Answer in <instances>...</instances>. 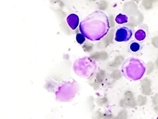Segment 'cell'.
<instances>
[{
  "mask_svg": "<svg viewBox=\"0 0 158 119\" xmlns=\"http://www.w3.org/2000/svg\"><path fill=\"white\" fill-rule=\"evenodd\" d=\"M133 35V31L129 27L122 26L115 31L114 40L116 42H127L131 39Z\"/></svg>",
  "mask_w": 158,
  "mask_h": 119,
  "instance_id": "cell-5",
  "label": "cell"
},
{
  "mask_svg": "<svg viewBox=\"0 0 158 119\" xmlns=\"http://www.w3.org/2000/svg\"><path fill=\"white\" fill-rule=\"evenodd\" d=\"M86 39H87V38L85 37V35H84L83 34H81V33L76 35V41H77L79 44H83V43L86 41Z\"/></svg>",
  "mask_w": 158,
  "mask_h": 119,
  "instance_id": "cell-10",
  "label": "cell"
},
{
  "mask_svg": "<svg viewBox=\"0 0 158 119\" xmlns=\"http://www.w3.org/2000/svg\"><path fill=\"white\" fill-rule=\"evenodd\" d=\"M141 46L138 43V42H132L130 45H129V49L132 51V52H138L139 49H140Z\"/></svg>",
  "mask_w": 158,
  "mask_h": 119,
  "instance_id": "cell-9",
  "label": "cell"
},
{
  "mask_svg": "<svg viewBox=\"0 0 158 119\" xmlns=\"http://www.w3.org/2000/svg\"><path fill=\"white\" fill-rule=\"evenodd\" d=\"M135 38L138 41H143L146 38V32L143 29H139L135 33Z\"/></svg>",
  "mask_w": 158,
  "mask_h": 119,
  "instance_id": "cell-8",
  "label": "cell"
},
{
  "mask_svg": "<svg viewBox=\"0 0 158 119\" xmlns=\"http://www.w3.org/2000/svg\"><path fill=\"white\" fill-rule=\"evenodd\" d=\"M79 87L76 81L71 79L61 83L57 90L55 91L56 100L60 102H69L73 100V98L78 93Z\"/></svg>",
  "mask_w": 158,
  "mask_h": 119,
  "instance_id": "cell-4",
  "label": "cell"
},
{
  "mask_svg": "<svg viewBox=\"0 0 158 119\" xmlns=\"http://www.w3.org/2000/svg\"><path fill=\"white\" fill-rule=\"evenodd\" d=\"M115 22L118 24H123V23H127L128 22V17L126 14L120 13L115 17Z\"/></svg>",
  "mask_w": 158,
  "mask_h": 119,
  "instance_id": "cell-7",
  "label": "cell"
},
{
  "mask_svg": "<svg viewBox=\"0 0 158 119\" xmlns=\"http://www.w3.org/2000/svg\"><path fill=\"white\" fill-rule=\"evenodd\" d=\"M121 73L127 79L130 81H138L145 75L146 67L139 59L131 57L127 59L121 65Z\"/></svg>",
  "mask_w": 158,
  "mask_h": 119,
  "instance_id": "cell-2",
  "label": "cell"
},
{
  "mask_svg": "<svg viewBox=\"0 0 158 119\" xmlns=\"http://www.w3.org/2000/svg\"><path fill=\"white\" fill-rule=\"evenodd\" d=\"M79 30L88 40L100 41L110 30L109 18L103 11H93L80 23Z\"/></svg>",
  "mask_w": 158,
  "mask_h": 119,
  "instance_id": "cell-1",
  "label": "cell"
},
{
  "mask_svg": "<svg viewBox=\"0 0 158 119\" xmlns=\"http://www.w3.org/2000/svg\"><path fill=\"white\" fill-rule=\"evenodd\" d=\"M66 23H67L68 26L72 30H75L77 28L78 24H80V22H79V17L74 13H71V14H69L67 16Z\"/></svg>",
  "mask_w": 158,
  "mask_h": 119,
  "instance_id": "cell-6",
  "label": "cell"
},
{
  "mask_svg": "<svg viewBox=\"0 0 158 119\" xmlns=\"http://www.w3.org/2000/svg\"><path fill=\"white\" fill-rule=\"evenodd\" d=\"M73 69L75 75L82 78H90L98 71V64L89 57L79 58L73 63Z\"/></svg>",
  "mask_w": 158,
  "mask_h": 119,
  "instance_id": "cell-3",
  "label": "cell"
}]
</instances>
